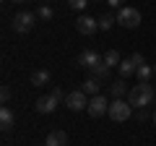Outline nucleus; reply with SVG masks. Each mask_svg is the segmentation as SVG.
I'll return each instance as SVG.
<instances>
[{
	"instance_id": "nucleus-1",
	"label": "nucleus",
	"mask_w": 156,
	"mask_h": 146,
	"mask_svg": "<svg viewBox=\"0 0 156 146\" xmlns=\"http://www.w3.org/2000/svg\"><path fill=\"white\" fill-rule=\"evenodd\" d=\"M151 99H154V86H151L148 81H146V84H140V81H138V84L128 91V102H130V107H135V110L148 107Z\"/></svg>"
},
{
	"instance_id": "nucleus-7",
	"label": "nucleus",
	"mask_w": 156,
	"mask_h": 146,
	"mask_svg": "<svg viewBox=\"0 0 156 146\" xmlns=\"http://www.w3.org/2000/svg\"><path fill=\"white\" fill-rule=\"evenodd\" d=\"M140 63H146V60H143V57L138 55V52H133V55L122 57V63H120V76H122V78L133 76V73L138 71V65H140Z\"/></svg>"
},
{
	"instance_id": "nucleus-27",
	"label": "nucleus",
	"mask_w": 156,
	"mask_h": 146,
	"mask_svg": "<svg viewBox=\"0 0 156 146\" xmlns=\"http://www.w3.org/2000/svg\"><path fill=\"white\" fill-rule=\"evenodd\" d=\"M154 76H156V65H154Z\"/></svg>"
},
{
	"instance_id": "nucleus-12",
	"label": "nucleus",
	"mask_w": 156,
	"mask_h": 146,
	"mask_svg": "<svg viewBox=\"0 0 156 146\" xmlns=\"http://www.w3.org/2000/svg\"><path fill=\"white\" fill-rule=\"evenodd\" d=\"M13 125H16V115H13V110H11V107H3V110H0V128L11 130Z\"/></svg>"
},
{
	"instance_id": "nucleus-18",
	"label": "nucleus",
	"mask_w": 156,
	"mask_h": 146,
	"mask_svg": "<svg viewBox=\"0 0 156 146\" xmlns=\"http://www.w3.org/2000/svg\"><path fill=\"white\" fill-rule=\"evenodd\" d=\"M117 21V16H112V13H104V16H99V29L101 31H107V29H112Z\"/></svg>"
},
{
	"instance_id": "nucleus-29",
	"label": "nucleus",
	"mask_w": 156,
	"mask_h": 146,
	"mask_svg": "<svg viewBox=\"0 0 156 146\" xmlns=\"http://www.w3.org/2000/svg\"><path fill=\"white\" fill-rule=\"evenodd\" d=\"M47 3H50V0H47Z\"/></svg>"
},
{
	"instance_id": "nucleus-9",
	"label": "nucleus",
	"mask_w": 156,
	"mask_h": 146,
	"mask_svg": "<svg viewBox=\"0 0 156 146\" xmlns=\"http://www.w3.org/2000/svg\"><path fill=\"white\" fill-rule=\"evenodd\" d=\"M76 29H78V34H83V37H91V34H96V31H99V18H91V16H78Z\"/></svg>"
},
{
	"instance_id": "nucleus-16",
	"label": "nucleus",
	"mask_w": 156,
	"mask_h": 146,
	"mask_svg": "<svg viewBox=\"0 0 156 146\" xmlns=\"http://www.w3.org/2000/svg\"><path fill=\"white\" fill-rule=\"evenodd\" d=\"M135 76H138V81H140V84H146V81H151V76H154V68H148L146 63H140V65H138V71H135Z\"/></svg>"
},
{
	"instance_id": "nucleus-28",
	"label": "nucleus",
	"mask_w": 156,
	"mask_h": 146,
	"mask_svg": "<svg viewBox=\"0 0 156 146\" xmlns=\"http://www.w3.org/2000/svg\"><path fill=\"white\" fill-rule=\"evenodd\" d=\"M154 123H156V112H154Z\"/></svg>"
},
{
	"instance_id": "nucleus-14",
	"label": "nucleus",
	"mask_w": 156,
	"mask_h": 146,
	"mask_svg": "<svg viewBox=\"0 0 156 146\" xmlns=\"http://www.w3.org/2000/svg\"><path fill=\"white\" fill-rule=\"evenodd\" d=\"M99 78H94V76H89V78H86L83 81V86H81V89H83L86 91V94H91V97H96V94H99Z\"/></svg>"
},
{
	"instance_id": "nucleus-13",
	"label": "nucleus",
	"mask_w": 156,
	"mask_h": 146,
	"mask_svg": "<svg viewBox=\"0 0 156 146\" xmlns=\"http://www.w3.org/2000/svg\"><path fill=\"white\" fill-rule=\"evenodd\" d=\"M31 84L34 86H47V84H50V71H44V68L34 71L31 73Z\"/></svg>"
},
{
	"instance_id": "nucleus-23",
	"label": "nucleus",
	"mask_w": 156,
	"mask_h": 146,
	"mask_svg": "<svg viewBox=\"0 0 156 146\" xmlns=\"http://www.w3.org/2000/svg\"><path fill=\"white\" fill-rule=\"evenodd\" d=\"M0 99H3V102L11 99V86H3V89H0Z\"/></svg>"
},
{
	"instance_id": "nucleus-17",
	"label": "nucleus",
	"mask_w": 156,
	"mask_h": 146,
	"mask_svg": "<svg viewBox=\"0 0 156 146\" xmlns=\"http://www.w3.org/2000/svg\"><path fill=\"white\" fill-rule=\"evenodd\" d=\"M120 63H122V57H120V52H117V50H109V52L104 55V65L115 68V65H120Z\"/></svg>"
},
{
	"instance_id": "nucleus-21",
	"label": "nucleus",
	"mask_w": 156,
	"mask_h": 146,
	"mask_svg": "<svg viewBox=\"0 0 156 146\" xmlns=\"http://www.w3.org/2000/svg\"><path fill=\"white\" fill-rule=\"evenodd\" d=\"M89 3H91V0H68V5H70L73 11H83Z\"/></svg>"
},
{
	"instance_id": "nucleus-25",
	"label": "nucleus",
	"mask_w": 156,
	"mask_h": 146,
	"mask_svg": "<svg viewBox=\"0 0 156 146\" xmlns=\"http://www.w3.org/2000/svg\"><path fill=\"white\" fill-rule=\"evenodd\" d=\"M107 3H109L112 8H120V5H122V0H107Z\"/></svg>"
},
{
	"instance_id": "nucleus-20",
	"label": "nucleus",
	"mask_w": 156,
	"mask_h": 146,
	"mask_svg": "<svg viewBox=\"0 0 156 146\" xmlns=\"http://www.w3.org/2000/svg\"><path fill=\"white\" fill-rule=\"evenodd\" d=\"M52 16H55V11H52L50 5H42V8L37 11V18H39V21H52Z\"/></svg>"
},
{
	"instance_id": "nucleus-6",
	"label": "nucleus",
	"mask_w": 156,
	"mask_h": 146,
	"mask_svg": "<svg viewBox=\"0 0 156 146\" xmlns=\"http://www.w3.org/2000/svg\"><path fill=\"white\" fill-rule=\"evenodd\" d=\"M86 112H89L91 118H101V115H107V112H109V102H107V97H101V94L91 97V99H89V110H86Z\"/></svg>"
},
{
	"instance_id": "nucleus-19",
	"label": "nucleus",
	"mask_w": 156,
	"mask_h": 146,
	"mask_svg": "<svg viewBox=\"0 0 156 146\" xmlns=\"http://www.w3.org/2000/svg\"><path fill=\"white\" fill-rule=\"evenodd\" d=\"M91 76H94V78H99V81H104L107 76H109V65H104V60H101L99 65H96L94 71H91Z\"/></svg>"
},
{
	"instance_id": "nucleus-8",
	"label": "nucleus",
	"mask_w": 156,
	"mask_h": 146,
	"mask_svg": "<svg viewBox=\"0 0 156 146\" xmlns=\"http://www.w3.org/2000/svg\"><path fill=\"white\" fill-rule=\"evenodd\" d=\"M104 60V57H99V52L96 50H83L81 52V55H78V68H86V71H94L96 65H99V63Z\"/></svg>"
},
{
	"instance_id": "nucleus-10",
	"label": "nucleus",
	"mask_w": 156,
	"mask_h": 146,
	"mask_svg": "<svg viewBox=\"0 0 156 146\" xmlns=\"http://www.w3.org/2000/svg\"><path fill=\"white\" fill-rule=\"evenodd\" d=\"M57 104H60V102H57L52 94H44V97H39V99H37V112L39 115H50V112L57 110Z\"/></svg>"
},
{
	"instance_id": "nucleus-3",
	"label": "nucleus",
	"mask_w": 156,
	"mask_h": 146,
	"mask_svg": "<svg viewBox=\"0 0 156 146\" xmlns=\"http://www.w3.org/2000/svg\"><path fill=\"white\" fill-rule=\"evenodd\" d=\"M107 115H109L115 123H125V120L133 115V107H130L128 99H112L109 102V112Z\"/></svg>"
},
{
	"instance_id": "nucleus-2",
	"label": "nucleus",
	"mask_w": 156,
	"mask_h": 146,
	"mask_svg": "<svg viewBox=\"0 0 156 146\" xmlns=\"http://www.w3.org/2000/svg\"><path fill=\"white\" fill-rule=\"evenodd\" d=\"M39 18H37V13H31V11H21V13H16L13 16V31L16 34H29L34 29V24H37Z\"/></svg>"
},
{
	"instance_id": "nucleus-22",
	"label": "nucleus",
	"mask_w": 156,
	"mask_h": 146,
	"mask_svg": "<svg viewBox=\"0 0 156 146\" xmlns=\"http://www.w3.org/2000/svg\"><path fill=\"white\" fill-rule=\"evenodd\" d=\"M50 94L55 97L57 102H62V99H65V97H62V89H60V86H52V91H50Z\"/></svg>"
},
{
	"instance_id": "nucleus-24",
	"label": "nucleus",
	"mask_w": 156,
	"mask_h": 146,
	"mask_svg": "<svg viewBox=\"0 0 156 146\" xmlns=\"http://www.w3.org/2000/svg\"><path fill=\"white\" fill-rule=\"evenodd\" d=\"M146 118H148V112H146V107H143V110H138V120H146Z\"/></svg>"
},
{
	"instance_id": "nucleus-26",
	"label": "nucleus",
	"mask_w": 156,
	"mask_h": 146,
	"mask_svg": "<svg viewBox=\"0 0 156 146\" xmlns=\"http://www.w3.org/2000/svg\"><path fill=\"white\" fill-rule=\"evenodd\" d=\"M13 3H29V0H13Z\"/></svg>"
},
{
	"instance_id": "nucleus-4",
	"label": "nucleus",
	"mask_w": 156,
	"mask_h": 146,
	"mask_svg": "<svg viewBox=\"0 0 156 146\" xmlns=\"http://www.w3.org/2000/svg\"><path fill=\"white\" fill-rule=\"evenodd\" d=\"M117 24L125 26V29L140 26V11H138V8H120V13H117Z\"/></svg>"
},
{
	"instance_id": "nucleus-5",
	"label": "nucleus",
	"mask_w": 156,
	"mask_h": 146,
	"mask_svg": "<svg viewBox=\"0 0 156 146\" xmlns=\"http://www.w3.org/2000/svg\"><path fill=\"white\" fill-rule=\"evenodd\" d=\"M65 104H68V110H73V112L89 110V99H86V91H83V89H76V91H70V94H65Z\"/></svg>"
},
{
	"instance_id": "nucleus-11",
	"label": "nucleus",
	"mask_w": 156,
	"mask_h": 146,
	"mask_svg": "<svg viewBox=\"0 0 156 146\" xmlns=\"http://www.w3.org/2000/svg\"><path fill=\"white\" fill-rule=\"evenodd\" d=\"M44 146H68V133L65 130H50L44 138Z\"/></svg>"
},
{
	"instance_id": "nucleus-15",
	"label": "nucleus",
	"mask_w": 156,
	"mask_h": 146,
	"mask_svg": "<svg viewBox=\"0 0 156 146\" xmlns=\"http://www.w3.org/2000/svg\"><path fill=\"white\" fill-rule=\"evenodd\" d=\"M109 94L115 97V99H122V97L128 94V86H125V81H115V84H109Z\"/></svg>"
}]
</instances>
